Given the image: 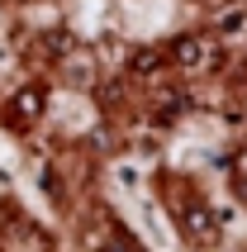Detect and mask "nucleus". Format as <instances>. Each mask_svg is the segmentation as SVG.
I'll use <instances>...</instances> for the list:
<instances>
[{
	"label": "nucleus",
	"instance_id": "7ed1b4c3",
	"mask_svg": "<svg viewBox=\"0 0 247 252\" xmlns=\"http://www.w3.org/2000/svg\"><path fill=\"white\" fill-rule=\"evenodd\" d=\"M181 224H185V238H190V243H209V238H214V228H219V224H214V214H209L205 205L185 210V214H181Z\"/></svg>",
	"mask_w": 247,
	"mask_h": 252
},
{
	"label": "nucleus",
	"instance_id": "f257e3e1",
	"mask_svg": "<svg viewBox=\"0 0 247 252\" xmlns=\"http://www.w3.org/2000/svg\"><path fill=\"white\" fill-rule=\"evenodd\" d=\"M171 57H176L185 71H195V76H200V71H214L223 62V57H219V43L205 38V33H185V38H176Z\"/></svg>",
	"mask_w": 247,
	"mask_h": 252
},
{
	"label": "nucleus",
	"instance_id": "39448f33",
	"mask_svg": "<svg viewBox=\"0 0 247 252\" xmlns=\"http://www.w3.org/2000/svg\"><path fill=\"white\" fill-rule=\"evenodd\" d=\"M166 57L152 53V48H143V53H133V76H152V71H162Z\"/></svg>",
	"mask_w": 247,
	"mask_h": 252
},
{
	"label": "nucleus",
	"instance_id": "20e7f679",
	"mask_svg": "<svg viewBox=\"0 0 247 252\" xmlns=\"http://www.w3.org/2000/svg\"><path fill=\"white\" fill-rule=\"evenodd\" d=\"M219 33L223 38H247V5H233V10L219 14Z\"/></svg>",
	"mask_w": 247,
	"mask_h": 252
},
{
	"label": "nucleus",
	"instance_id": "f03ea898",
	"mask_svg": "<svg viewBox=\"0 0 247 252\" xmlns=\"http://www.w3.org/2000/svg\"><path fill=\"white\" fill-rule=\"evenodd\" d=\"M43 105H48V91H43V86H24V91L10 100V110H5V114H10L14 128H29L43 114Z\"/></svg>",
	"mask_w": 247,
	"mask_h": 252
}]
</instances>
